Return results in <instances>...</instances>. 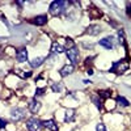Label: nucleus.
Listing matches in <instances>:
<instances>
[{
    "label": "nucleus",
    "mask_w": 131,
    "mask_h": 131,
    "mask_svg": "<svg viewBox=\"0 0 131 131\" xmlns=\"http://www.w3.org/2000/svg\"><path fill=\"white\" fill-rule=\"evenodd\" d=\"M67 5H68L67 2H63V0H55V2H52L50 4L49 10H50V13L52 16H59L60 13H63L64 10H66Z\"/></svg>",
    "instance_id": "f257e3e1"
},
{
    "label": "nucleus",
    "mask_w": 131,
    "mask_h": 131,
    "mask_svg": "<svg viewBox=\"0 0 131 131\" xmlns=\"http://www.w3.org/2000/svg\"><path fill=\"white\" fill-rule=\"evenodd\" d=\"M128 68H130V62H127L126 59H122V60H118V62H114L113 63L112 68H110V72L121 75V73L126 72Z\"/></svg>",
    "instance_id": "f03ea898"
},
{
    "label": "nucleus",
    "mask_w": 131,
    "mask_h": 131,
    "mask_svg": "<svg viewBox=\"0 0 131 131\" xmlns=\"http://www.w3.org/2000/svg\"><path fill=\"white\" fill-rule=\"evenodd\" d=\"M25 117H26V110L23 107H13L10 110V118L16 122L23 121V119H25Z\"/></svg>",
    "instance_id": "7ed1b4c3"
},
{
    "label": "nucleus",
    "mask_w": 131,
    "mask_h": 131,
    "mask_svg": "<svg viewBox=\"0 0 131 131\" xmlns=\"http://www.w3.org/2000/svg\"><path fill=\"white\" fill-rule=\"evenodd\" d=\"M42 127H43V122L39 121V119H37V118H31L26 122L28 131H41Z\"/></svg>",
    "instance_id": "20e7f679"
},
{
    "label": "nucleus",
    "mask_w": 131,
    "mask_h": 131,
    "mask_svg": "<svg viewBox=\"0 0 131 131\" xmlns=\"http://www.w3.org/2000/svg\"><path fill=\"white\" fill-rule=\"evenodd\" d=\"M66 54H67V58L70 59L71 64L78 63V60H79V50L76 49V47H72V49L67 50V51H66Z\"/></svg>",
    "instance_id": "39448f33"
},
{
    "label": "nucleus",
    "mask_w": 131,
    "mask_h": 131,
    "mask_svg": "<svg viewBox=\"0 0 131 131\" xmlns=\"http://www.w3.org/2000/svg\"><path fill=\"white\" fill-rule=\"evenodd\" d=\"M113 41H114L113 37H105V38H102V39L98 41V43H100L102 47H105V49H107V50H112V49L114 47Z\"/></svg>",
    "instance_id": "423d86ee"
},
{
    "label": "nucleus",
    "mask_w": 131,
    "mask_h": 131,
    "mask_svg": "<svg viewBox=\"0 0 131 131\" xmlns=\"http://www.w3.org/2000/svg\"><path fill=\"white\" fill-rule=\"evenodd\" d=\"M16 59H17V62H20V63L28 62V51H26V49H20V50L16 52Z\"/></svg>",
    "instance_id": "0eeeda50"
},
{
    "label": "nucleus",
    "mask_w": 131,
    "mask_h": 131,
    "mask_svg": "<svg viewBox=\"0 0 131 131\" xmlns=\"http://www.w3.org/2000/svg\"><path fill=\"white\" fill-rule=\"evenodd\" d=\"M102 30H101V26L100 25H89L85 30V34H89V36H97L100 34Z\"/></svg>",
    "instance_id": "6e6552de"
},
{
    "label": "nucleus",
    "mask_w": 131,
    "mask_h": 131,
    "mask_svg": "<svg viewBox=\"0 0 131 131\" xmlns=\"http://www.w3.org/2000/svg\"><path fill=\"white\" fill-rule=\"evenodd\" d=\"M73 70H75V66H73V64H66L64 67L59 71V73H60L62 78H66V76L71 75V73L73 72Z\"/></svg>",
    "instance_id": "1a4fd4ad"
},
{
    "label": "nucleus",
    "mask_w": 131,
    "mask_h": 131,
    "mask_svg": "<svg viewBox=\"0 0 131 131\" xmlns=\"http://www.w3.org/2000/svg\"><path fill=\"white\" fill-rule=\"evenodd\" d=\"M34 25H38V26H42V25H45L46 23H47V16L46 15H41V16H37V17H34L33 18V21H31Z\"/></svg>",
    "instance_id": "9d476101"
},
{
    "label": "nucleus",
    "mask_w": 131,
    "mask_h": 131,
    "mask_svg": "<svg viewBox=\"0 0 131 131\" xmlns=\"http://www.w3.org/2000/svg\"><path fill=\"white\" fill-rule=\"evenodd\" d=\"M39 109H41V102L37 101V100H31L29 102V110L33 113V114H36L39 112Z\"/></svg>",
    "instance_id": "9b49d317"
},
{
    "label": "nucleus",
    "mask_w": 131,
    "mask_h": 131,
    "mask_svg": "<svg viewBox=\"0 0 131 131\" xmlns=\"http://www.w3.org/2000/svg\"><path fill=\"white\" fill-rule=\"evenodd\" d=\"M51 52L52 54H62V52H64V47L60 45V43L54 42L52 46H51Z\"/></svg>",
    "instance_id": "f8f14e48"
},
{
    "label": "nucleus",
    "mask_w": 131,
    "mask_h": 131,
    "mask_svg": "<svg viewBox=\"0 0 131 131\" xmlns=\"http://www.w3.org/2000/svg\"><path fill=\"white\" fill-rule=\"evenodd\" d=\"M43 126L47 127V128L51 130V131H58V125L55 123V121H52V119H49V121H43Z\"/></svg>",
    "instance_id": "ddd939ff"
},
{
    "label": "nucleus",
    "mask_w": 131,
    "mask_h": 131,
    "mask_svg": "<svg viewBox=\"0 0 131 131\" xmlns=\"http://www.w3.org/2000/svg\"><path fill=\"white\" fill-rule=\"evenodd\" d=\"M75 119V112L72 110V109H70V110H67L66 112V115H64V122L66 123H70V122H72Z\"/></svg>",
    "instance_id": "4468645a"
},
{
    "label": "nucleus",
    "mask_w": 131,
    "mask_h": 131,
    "mask_svg": "<svg viewBox=\"0 0 131 131\" xmlns=\"http://www.w3.org/2000/svg\"><path fill=\"white\" fill-rule=\"evenodd\" d=\"M43 62H45V58H36V59H33V60L30 62V67L37 68V67H39Z\"/></svg>",
    "instance_id": "2eb2a0df"
},
{
    "label": "nucleus",
    "mask_w": 131,
    "mask_h": 131,
    "mask_svg": "<svg viewBox=\"0 0 131 131\" xmlns=\"http://www.w3.org/2000/svg\"><path fill=\"white\" fill-rule=\"evenodd\" d=\"M117 104H118L119 106H123V107H127V106L130 105V102L126 100L123 96H118V98H117Z\"/></svg>",
    "instance_id": "dca6fc26"
},
{
    "label": "nucleus",
    "mask_w": 131,
    "mask_h": 131,
    "mask_svg": "<svg viewBox=\"0 0 131 131\" xmlns=\"http://www.w3.org/2000/svg\"><path fill=\"white\" fill-rule=\"evenodd\" d=\"M51 89H52V92H55V93H60L62 89H63V84L62 83H54L52 86H51Z\"/></svg>",
    "instance_id": "f3484780"
},
{
    "label": "nucleus",
    "mask_w": 131,
    "mask_h": 131,
    "mask_svg": "<svg viewBox=\"0 0 131 131\" xmlns=\"http://www.w3.org/2000/svg\"><path fill=\"white\" fill-rule=\"evenodd\" d=\"M110 94H112L110 91H102V92H98V97H104V98L110 97Z\"/></svg>",
    "instance_id": "a211bd4d"
},
{
    "label": "nucleus",
    "mask_w": 131,
    "mask_h": 131,
    "mask_svg": "<svg viewBox=\"0 0 131 131\" xmlns=\"http://www.w3.org/2000/svg\"><path fill=\"white\" fill-rule=\"evenodd\" d=\"M66 45H67V50H70V49L75 47V45H73V41H72L71 38H67V39H66Z\"/></svg>",
    "instance_id": "6ab92c4d"
},
{
    "label": "nucleus",
    "mask_w": 131,
    "mask_h": 131,
    "mask_svg": "<svg viewBox=\"0 0 131 131\" xmlns=\"http://www.w3.org/2000/svg\"><path fill=\"white\" fill-rule=\"evenodd\" d=\"M93 102H94V105H96V107H97V109H101V107H102L101 100H98L97 97H93Z\"/></svg>",
    "instance_id": "aec40b11"
},
{
    "label": "nucleus",
    "mask_w": 131,
    "mask_h": 131,
    "mask_svg": "<svg viewBox=\"0 0 131 131\" xmlns=\"http://www.w3.org/2000/svg\"><path fill=\"white\" fill-rule=\"evenodd\" d=\"M118 42L119 43H125V37H123V31L122 30L118 31Z\"/></svg>",
    "instance_id": "412c9836"
},
{
    "label": "nucleus",
    "mask_w": 131,
    "mask_h": 131,
    "mask_svg": "<svg viewBox=\"0 0 131 131\" xmlns=\"http://www.w3.org/2000/svg\"><path fill=\"white\" fill-rule=\"evenodd\" d=\"M96 131H106L105 125H104V123H98V125L96 126Z\"/></svg>",
    "instance_id": "4be33fe9"
},
{
    "label": "nucleus",
    "mask_w": 131,
    "mask_h": 131,
    "mask_svg": "<svg viewBox=\"0 0 131 131\" xmlns=\"http://www.w3.org/2000/svg\"><path fill=\"white\" fill-rule=\"evenodd\" d=\"M7 126V121H4V119L0 118V128H4Z\"/></svg>",
    "instance_id": "5701e85b"
},
{
    "label": "nucleus",
    "mask_w": 131,
    "mask_h": 131,
    "mask_svg": "<svg viewBox=\"0 0 131 131\" xmlns=\"http://www.w3.org/2000/svg\"><path fill=\"white\" fill-rule=\"evenodd\" d=\"M43 92H45V89H37V91H36V94H37V96H42Z\"/></svg>",
    "instance_id": "b1692460"
},
{
    "label": "nucleus",
    "mask_w": 131,
    "mask_h": 131,
    "mask_svg": "<svg viewBox=\"0 0 131 131\" xmlns=\"http://www.w3.org/2000/svg\"><path fill=\"white\" fill-rule=\"evenodd\" d=\"M86 73H88V75H93V71L92 70H88V71H86Z\"/></svg>",
    "instance_id": "393cba45"
},
{
    "label": "nucleus",
    "mask_w": 131,
    "mask_h": 131,
    "mask_svg": "<svg viewBox=\"0 0 131 131\" xmlns=\"http://www.w3.org/2000/svg\"><path fill=\"white\" fill-rule=\"evenodd\" d=\"M91 83H92L91 80H84V84H91Z\"/></svg>",
    "instance_id": "a878e982"
},
{
    "label": "nucleus",
    "mask_w": 131,
    "mask_h": 131,
    "mask_svg": "<svg viewBox=\"0 0 131 131\" xmlns=\"http://www.w3.org/2000/svg\"><path fill=\"white\" fill-rule=\"evenodd\" d=\"M127 15L131 16V8H130V7H128V10H127Z\"/></svg>",
    "instance_id": "bb28decb"
},
{
    "label": "nucleus",
    "mask_w": 131,
    "mask_h": 131,
    "mask_svg": "<svg viewBox=\"0 0 131 131\" xmlns=\"http://www.w3.org/2000/svg\"><path fill=\"white\" fill-rule=\"evenodd\" d=\"M17 4L21 7V5H24V2H17Z\"/></svg>",
    "instance_id": "cd10ccee"
}]
</instances>
